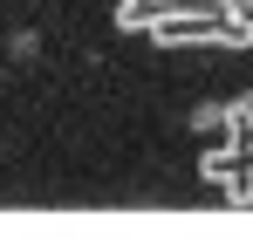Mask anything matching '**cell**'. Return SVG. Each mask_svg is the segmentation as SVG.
Wrapping results in <instances>:
<instances>
[]
</instances>
